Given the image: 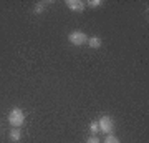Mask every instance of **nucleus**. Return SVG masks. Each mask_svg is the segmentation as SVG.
Segmentation results:
<instances>
[{
    "mask_svg": "<svg viewBox=\"0 0 149 143\" xmlns=\"http://www.w3.org/2000/svg\"><path fill=\"white\" fill-rule=\"evenodd\" d=\"M8 123L12 125V128H18L25 123V113L20 108H12L8 111Z\"/></svg>",
    "mask_w": 149,
    "mask_h": 143,
    "instance_id": "obj_1",
    "label": "nucleus"
},
{
    "mask_svg": "<svg viewBox=\"0 0 149 143\" xmlns=\"http://www.w3.org/2000/svg\"><path fill=\"white\" fill-rule=\"evenodd\" d=\"M98 125H100V132H103L104 135H111L113 132H114V122H113V118L109 117V115H103L101 118H100V122H98Z\"/></svg>",
    "mask_w": 149,
    "mask_h": 143,
    "instance_id": "obj_2",
    "label": "nucleus"
},
{
    "mask_svg": "<svg viewBox=\"0 0 149 143\" xmlns=\"http://www.w3.org/2000/svg\"><path fill=\"white\" fill-rule=\"evenodd\" d=\"M68 42L71 45H76V47H80V45H85L88 42V35L85 32H80V30H74L68 35Z\"/></svg>",
    "mask_w": 149,
    "mask_h": 143,
    "instance_id": "obj_3",
    "label": "nucleus"
},
{
    "mask_svg": "<svg viewBox=\"0 0 149 143\" xmlns=\"http://www.w3.org/2000/svg\"><path fill=\"white\" fill-rule=\"evenodd\" d=\"M66 7L73 12H83L85 10V2H81V0H66Z\"/></svg>",
    "mask_w": 149,
    "mask_h": 143,
    "instance_id": "obj_4",
    "label": "nucleus"
},
{
    "mask_svg": "<svg viewBox=\"0 0 149 143\" xmlns=\"http://www.w3.org/2000/svg\"><path fill=\"white\" fill-rule=\"evenodd\" d=\"M8 138H10V140H12L13 143L20 142V140H22V132L18 130V128H12L10 133H8Z\"/></svg>",
    "mask_w": 149,
    "mask_h": 143,
    "instance_id": "obj_5",
    "label": "nucleus"
},
{
    "mask_svg": "<svg viewBox=\"0 0 149 143\" xmlns=\"http://www.w3.org/2000/svg\"><path fill=\"white\" fill-rule=\"evenodd\" d=\"M88 43H90L91 48H100L101 47V38L100 37H90L88 38Z\"/></svg>",
    "mask_w": 149,
    "mask_h": 143,
    "instance_id": "obj_6",
    "label": "nucleus"
},
{
    "mask_svg": "<svg viewBox=\"0 0 149 143\" xmlns=\"http://www.w3.org/2000/svg\"><path fill=\"white\" fill-rule=\"evenodd\" d=\"M90 132H91V135H96V133L100 132V125H98V122H91Z\"/></svg>",
    "mask_w": 149,
    "mask_h": 143,
    "instance_id": "obj_7",
    "label": "nucleus"
},
{
    "mask_svg": "<svg viewBox=\"0 0 149 143\" xmlns=\"http://www.w3.org/2000/svg\"><path fill=\"white\" fill-rule=\"evenodd\" d=\"M104 143H119V138L118 137H114V135H108L106 137V140H104Z\"/></svg>",
    "mask_w": 149,
    "mask_h": 143,
    "instance_id": "obj_8",
    "label": "nucleus"
},
{
    "mask_svg": "<svg viewBox=\"0 0 149 143\" xmlns=\"http://www.w3.org/2000/svg\"><path fill=\"white\" fill-rule=\"evenodd\" d=\"M88 5L91 7V8H96V7H100V5H103V2L101 0H90V2H86Z\"/></svg>",
    "mask_w": 149,
    "mask_h": 143,
    "instance_id": "obj_9",
    "label": "nucleus"
},
{
    "mask_svg": "<svg viewBox=\"0 0 149 143\" xmlns=\"http://www.w3.org/2000/svg\"><path fill=\"white\" fill-rule=\"evenodd\" d=\"M86 143H101V142H100V138L96 137V135H91V137L86 140Z\"/></svg>",
    "mask_w": 149,
    "mask_h": 143,
    "instance_id": "obj_10",
    "label": "nucleus"
},
{
    "mask_svg": "<svg viewBox=\"0 0 149 143\" xmlns=\"http://www.w3.org/2000/svg\"><path fill=\"white\" fill-rule=\"evenodd\" d=\"M43 7H45V2H42V4H37V7H35V13H42V12H43Z\"/></svg>",
    "mask_w": 149,
    "mask_h": 143,
    "instance_id": "obj_11",
    "label": "nucleus"
}]
</instances>
